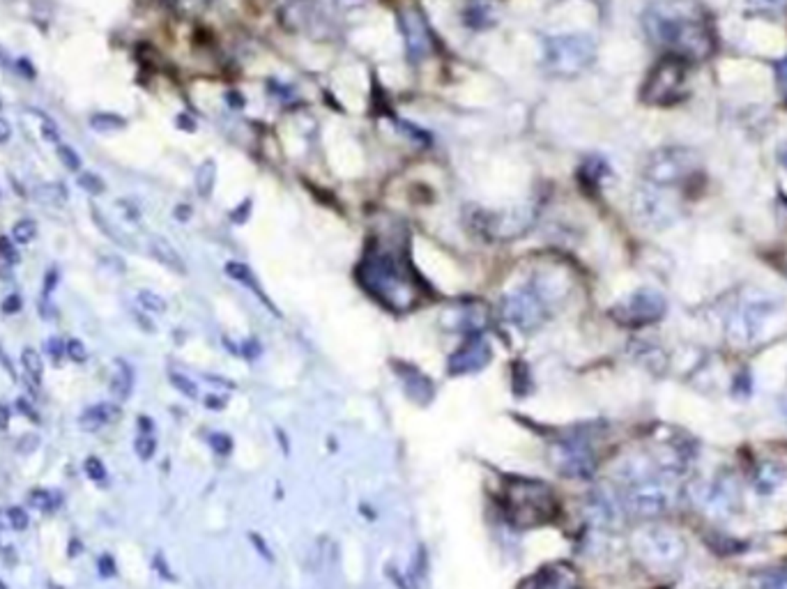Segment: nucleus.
I'll return each instance as SVG.
<instances>
[{"mask_svg": "<svg viewBox=\"0 0 787 589\" xmlns=\"http://www.w3.org/2000/svg\"><path fill=\"white\" fill-rule=\"evenodd\" d=\"M644 30L668 56H679L688 63L709 58L716 47L707 21L688 3L654 5L644 14Z\"/></svg>", "mask_w": 787, "mask_h": 589, "instance_id": "1", "label": "nucleus"}, {"mask_svg": "<svg viewBox=\"0 0 787 589\" xmlns=\"http://www.w3.org/2000/svg\"><path fill=\"white\" fill-rule=\"evenodd\" d=\"M359 281L373 297H380L392 308H408L415 301V281L408 267L389 251L376 249L366 253L359 265Z\"/></svg>", "mask_w": 787, "mask_h": 589, "instance_id": "2", "label": "nucleus"}, {"mask_svg": "<svg viewBox=\"0 0 787 589\" xmlns=\"http://www.w3.org/2000/svg\"><path fill=\"white\" fill-rule=\"evenodd\" d=\"M688 60L665 54L642 86V100L651 107H672L686 97Z\"/></svg>", "mask_w": 787, "mask_h": 589, "instance_id": "3", "label": "nucleus"}, {"mask_svg": "<svg viewBox=\"0 0 787 589\" xmlns=\"http://www.w3.org/2000/svg\"><path fill=\"white\" fill-rule=\"evenodd\" d=\"M594 42L585 35H557L548 37L543 47L546 70L557 77H575L594 63Z\"/></svg>", "mask_w": 787, "mask_h": 589, "instance_id": "4", "label": "nucleus"}, {"mask_svg": "<svg viewBox=\"0 0 787 589\" xmlns=\"http://www.w3.org/2000/svg\"><path fill=\"white\" fill-rule=\"evenodd\" d=\"M399 24H401L403 40H406L408 58L412 63L417 65V63H424L426 58H431L436 37H433V30L429 26V21H426L424 12L415 5L403 7L399 12Z\"/></svg>", "mask_w": 787, "mask_h": 589, "instance_id": "5", "label": "nucleus"}, {"mask_svg": "<svg viewBox=\"0 0 787 589\" xmlns=\"http://www.w3.org/2000/svg\"><path fill=\"white\" fill-rule=\"evenodd\" d=\"M695 157L686 150H661L649 157L644 166V175L656 184L684 182L695 171Z\"/></svg>", "mask_w": 787, "mask_h": 589, "instance_id": "6", "label": "nucleus"}, {"mask_svg": "<svg viewBox=\"0 0 787 589\" xmlns=\"http://www.w3.org/2000/svg\"><path fill=\"white\" fill-rule=\"evenodd\" d=\"M120 419V405L116 403H95L90 405L88 410L81 412L79 417V426L84 430H100L109 424H116Z\"/></svg>", "mask_w": 787, "mask_h": 589, "instance_id": "7", "label": "nucleus"}, {"mask_svg": "<svg viewBox=\"0 0 787 589\" xmlns=\"http://www.w3.org/2000/svg\"><path fill=\"white\" fill-rule=\"evenodd\" d=\"M150 251H152L154 258L159 260L161 265H166L168 269L177 272V274H184L186 272L182 258H180V253L175 251L173 244H170L166 237H159V235L150 237Z\"/></svg>", "mask_w": 787, "mask_h": 589, "instance_id": "8", "label": "nucleus"}, {"mask_svg": "<svg viewBox=\"0 0 787 589\" xmlns=\"http://www.w3.org/2000/svg\"><path fill=\"white\" fill-rule=\"evenodd\" d=\"M33 198L42 205H54V207H63L67 198H70V191L63 182H44L37 184L33 189Z\"/></svg>", "mask_w": 787, "mask_h": 589, "instance_id": "9", "label": "nucleus"}, {"mask_svg": "<svg viewBox=\"0 0 787 589\" xmlns=\"http://www.w3.org/2000/svg\"><path fill=\"white\" fill-rule=\"evenodd\" d=\"M132 384H134V375H132V368L129 364H125L122 359L116 361V368H113V375H111V394L118 401H125V398H129L132 394Z\"/></svg>", "mask_w": 787, "mask_h": 589, "instance_id": "10", "label": "nucleus"}, {"mask_svg": "<svg viewBox=\"0 0 787 589\" xmlns=\"http://www.w3.org/2000/svg\"><path fill=\"white\" fill-rule=\"evenodd\" d=\"M21 366H24L26 375L33 380L35 384H42V377H44V359L42 354L37 352L35 348H24L21 350Z\"/></svg>", "mask_w": 787, "mask_h": 589, "instance_id": "11", "label": "nucleus"}, {"mask_svg": "<svg viewBox=\"0 0 787 589\" xmlns=\"http://www.w3.org/2000/svg\"><path fill=\"white\" fill-rule=\"evenodd\" d=\"M88 125L93 127L95 132L106 134V132H120L127 127V120L116 116V113H93L88 118Z\"/></svg>", "mask_w": 787, "mask_h": 589, "instance_id": "12", "label": "nucleus"}, {"mask_svg": "<svg viewBox=\"0 0 787 589\" xmlns=\"http://www.w3.org/2000/svg\"><path fill=\"white\" fill-rule=\"evenodd\" d=\"M214 180H216V166L212 159H205L196 171V191L200 198H209V194H212L214 189Z\"/></svg>", "mask_w": 787, "mask_h": 589, "instance_id": "13", "label": "nucleus"}, {"mask_svg": "<svg viewBox=\"0 0 787 589\" xmlns=\"http://www.w3.org/2000/svg\"><path fill=\"white\" fill-rule=\"evenodd\" d=\"M10 237H12L14 244H21V246L33 244V242L37 239V223L33 221V219H19V221L12 226Z\"/></svg>", "mask_w": 787, "mask_h": 589, "instance_id": "14", "label": "nucleus"}, {"mask_svg": "<svg viewBox=\"0 0 787 589\" xmlns=\"http://www.w3.org/2000/svg\"><path fill=\"white\" fill-rule=\"evenodd\" d=\"M28 504L33 509L40 511V513H51V511H56L58 500L54 497V493H51V490L35 488V490H30V493H28Z\"/></svg>", "mask_w": 787, "mask_h": 589, "instance_id": "15", "label": "nucleus"}, {"mask_svg": "<svg viewBox=\"0 0 787 589\" xmlns=\"http://www.w3.org/2000/svg\"><path fill=\"white\" fill-rule=\"evenodd\" d=\"M56 155H58V162L63 164L67 171H72V173H79L81 166H84L79 152L72 146H67V143H58V146H56Z\"/></svg>", "mask_w": 787, "mask_h": 589, "instance_id": "16", "label": "nucleus"}, {"mask_svg": "<svg viewBox=\"0 0 787 589\" xmlns=\"http://www.w3.org/2000/svg\"><path fill=\"white\" fill-rule=\"evenodd\" d=\"M136 301L141 304V308H145L148 313H166V301H164L159 294L152 292V290H138L136 294Z\"/></svg>", "mask_w": 787, "mask_h": 589, "instance_id": "17", "label": "nucleus"}, {"mask_svg": "<svg viewBox=\"0 0 787 589\" xmlns=\"http://www.w3.org/2000/svg\"><path fill=\"white\" fill-rule=\"evenodd\" d=\"M77 184L84 189L86 194H90V196H102L104 191H106V182H104V180L97 175V173H93V171L81 173L79 180H77Z\"/></svg>", "mask_w": 787, "mask_h": 589, "instance_id": "18", "label": "nucleus"}, {"mask_svg": "<svg viewBox=\"0 0 787 589\" xmlns=\"http://www.w3.org/2000/svg\"><path fill=\"white\" fill-rule=\"evenodd\" d=\"M84 470H86V474H88V479H90V481H95V483H100V486H104V483H106V479H109L106 467H104V463H102V460L97 458V456H88V458H86Z\"/></svg>", "mask_w": 787, "mask_h": 589, "instance_id": "19", "label": "nucleus"}, {"mask_svg": "<svg viewBox=\"0 0 787 589\" xmlns=\"http://www.w3.org/2000/svg\"><path fill=\"white\" fill-rule=\"evenodd\" d=\"M7 525L12 527L14 532H24V530H28V525H30V516L26 513V509L24 507H10L7 509Z\"/></svg>", "mask_w": 787, "mask_h": 589, "instance_id": "20", "label": "nucleus"}, {"mask_svg": "<svg viewBox=\"0 0 787 589\" xmlns=\"http://www.w3.org/2000/svg\"><path fill=\"white\" fill-rule=\"evenodd\" d=\"M65 354L74 361V364H86L90 352H88L86 343L81 341V338H70V341L65 343Z\"/></svg>", "mask_w": 787, "mask_h": 589, "instance_id": "21", "label": "nucleus"}, {"mask_svg": "<svg viewBox=\"0 0 787 589\" xmlns=\"http://www.w3.org/2000/svg\"><path fill=\"white\" fill-rule=\"evenodd\" d=\"M755 12H764V14H778L787 10V0H748Z\"/></svg>", "mask_w": 787, "mask_h": 589, "instance_id": "22", "label": "nucleus"}, {"mask_svg": "<svg viewBox=\"0 0 787 589\" xmlns=\"http://www.w3.org/2000/svg\"><path fill=\"white\" fill-rule=\"evenodd\" d=\"M21 308H24V299H21V294H19V292H12V294H7V297L3 299V304H0V311H3L5 315H14V313H19Z\"/></svg>", "mask_w": 787, "mask_h": 589, "instance_id": "23", "label": "nucleus"}, {"mask_svg": "<svg viewBox=\"0 0 787 589\" xmlns=\"http://www.w3.org/2000/svg\"><path fill=\"white\" fill-rule=\"evenodd\" d=\"M134 447H136V454L143 458V460H148V458H152V454H154V440L150 435H141L138 440H136V444H134Z\"/></svg>", "mask_w": 787, "mask_h": 589, "instance_id": "24", "label": "nucleus"}, {"mask_svg": "<svg viewBox=\"0 0 787 589\" xmlns=\"http://www.w3.org/2000/svg\"><path fill=\"white\" fill-rule=\"evenodd\" d=\"M42 136L44 139H47L49 143H60V132H58V127H56V123L51 118H47V116H42Z\"/></svg>", "mask_w": 787, "mask_h": 589, "instance_id": "25", "label": "nucleus"}, {"mask_svg": "<svg viewBox=\"0 0 787 589\" xmlns=\"http://www.w3.org/2000/svg\"><path fill=\"white\" fill-rule=\"evenodd\" d=\"M0 256H5L10 262H19V251L12 237H0Z\"/></svg>", "mask_w": 787, "mask_h": 589, "instance_id": "26", "label": "nucleus"}, {"mask_svg": "<svg viewBox=\"0 0 787 589\" xmlns=\"http://www.w3.org/2000/svg\"><path fill=\"white\" fill-rule=\"evenodd\" d=\"M58 285V269L49 267L47 274H44V288H42V299H49V294L56 290Z\"/></svg>", "mask_w": 787, "mask_h": 589, "instance_id": "27", "label": "nucleus"}, {"mask_svg": "<svg viewBox=\"0 0 787 589\" xmlns=\"http://www.w3.org/2000/svg\"><path fill=\"white\" fill-rule=\"evenodd\" d=\"M47 350H49L51 361H56V364H60V359H63V354H65V345H63V341H60L58 336L49 338V341H47Z\"/></svg>", "mask_w": 787, "mask_h": 589, "instance_id": "28", "label": "nucleus"}, {"mask_svg": "<svg viewBox=\"0 0 787 589\" xmlns=\"http://www.w3.org/2000/svg\"><path fill=\"white\" fill-rule=\"evenodd\" d=\"M170 380H173L177 384V389L184 391L186 396H196V389H193V384L189 380H184V377H180V375H170Z\"/></svg>", "mask_w": 787, "mask_h": 589, "instance_id": "29", "label": "nucleus"}, {"mask_svg": "<svg viewBox=\"0 0 787 589\" xmlns=\"http://www.w3.org/2000/svg\"><path fill=\"white\" fill-rule=\"evenodd\" d=\"M14 405H17V410H19V412H24L26 417H30L33 421H40V417H37V412L33 410V407H30V403L26 401V398H17V403H14Z\"/></svg>", "mask_w": 787, "mask_h": 589, "instance_id": "30", "label": "nucleus"}, {"mask_svg": "<svg viewBox=\"0 0 787 589\" xmlns=\"http://www.w3.org/2000/svg\"><path fill=\"white\" fill-rule=\"evenodd\" d=\"M10 419H12L10 405H7V403H0V433H5V430L10 428Z\"/></svg>", "mask_w": 787, "mask_h": 589, "instance_id": "31", "label": "nucleus"}, {"mask_svg": "<svg viewBox=\"0 0 787 589\" xmlns=\"http://www.w3.org/2000/svg\"><path fill=\"white\" fill-rule=\"evenodd\" d=\"M100 571H102V576H113V573H116L113 560H111L109 555H104L102 560H100Z\"/></svg>", "mask_w": 787, "mask_h": 589, "instance_id": "32", "label": "nucleus"}, {"mask_svg": "<svg viewBox=\"0 0 787 589\" xmlns=\"http://www.w3.org/2000/svg\"><path fill=\"white\" fill-rule=\"evenodd\" d=\"M14 67H17V70H21V72H24V77H26V79H35V67H30V63H28L26 58L17 60V63H14Z\"/></svg>", "mask_w": 787, "mask_h": 589, "instance_id": "33", "label": "nucleus"}, {"mask_svg": "<svg viewBox=\"0 0 787 589\" xmlns=\"http://www.w3.org/2000/svg\"><path fill=\"white\" fill-rule=\"evenodd\" d=\"M12 139V125L5 118H0V146Z\"/></svg>", "mask_w": 787, "mask_h": 589, "instance_id": "34", "label": "nucleus"}, {"mask_svg": "<svg viewBox=\"0 0 787 589\" xmlns=\"http://www.w3.org/2000/svg\"><path fill=\"white\" fill-rule=\"evenodd\" d=\"M24 442L26 444H19V449L21 451H33V449H37V442H40V437H37V435H26Z\"/></svg>", "mask_w": 787, "mask_h": 589, "instance_id": "35", "label": "nucleus"}, {"mask_svg": "<svg viewBox=\"0 0 787 589\" xmlns=\"http://www.w3.org/2000/svg\"><path fill=\"white\" fill-rule=\"evenodd\" d=\"M778 81H781V86H783V90L787 93V60L785 63L778 67Z\"/></svg>", "mask_w": 787, "mask_h": 589, "instance_id": "36", "label": "nucleus"}, {"mask_svg": "<svg viewBox=\"0 0 787 589\" xmlns=\"http://www.w3.org/2000/svg\"><path fill=\"white\" fill-rule=\"evenodd\" d=\"M327 3H332L336 7H355L359 3H364V0H327Z\"/></svg>", "mask_w": 787, "mask_h": 589, "instance_id": "37", "label": "nucleus"}, {"mask_svg": "<svg viewBox=\"0 0 787 589\" xmlns=\"http://www.w3.org/2000/svg\"><path fill=\"white\" fill-rule=\"evenodd\" d=\"M778 159H781V164L787 168V146L781 148V152H778Z\"/></svg>", "mask_w": 787, "mask_h": 589, "instance_id": "38", "label": "nucleus"}, {"mask_svg": "<svg viewBox=\"0 0 787 589\" xmlns=\"http://www.w3.org/2000/svg\"><path fill=\"white\" fill-rule=\"evenodd\" d=\"M138 424H141V430H150L152 426H150V419H145V417H138Z\"/></svg>", "mask_w": 787, "mask_h": 589, "instance_id": "39", "label": "nucleus"}, {"mask_svg": "<svg viewBox=\"0 0 787 589\" xmlns=\"http://www.w3.org/2000/svg\"><path fill=\"white\" fill-rule=\"evenodd\" d=\"M0 589H7V587H5V585H3V583H0Z\"/></svg>", "mask_w": 787, "mask_h": 589, "instance_id": "40", "label": "nucleus"}, {"mask_svg": "<svg viewBox=\"0 0 787 589\" xmlns=\"http://www.w3.org/2000/svg\"><path fill=\"white\" fill-rule=\"evenodd\" d=\"M0 109H3V100H0Z\"/></svg>", "mask_w": 787, "mask_h": 589, "instance_id": "41", "label": "nucleus"}]
</instances>
